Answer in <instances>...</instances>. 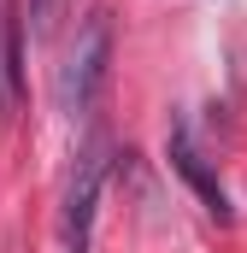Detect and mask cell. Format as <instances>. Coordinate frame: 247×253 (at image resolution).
<instances>
[{
	"label": "cell",
	"instance_id": "6da1fadb",
	"mask_svg": "<svg viewBox=\"0 0 247 253\" xmlns=\"http://www.w3.org/2000/svg\"><path fill=\"white\" fill-rule=\"evenodd\" d=\"M106 65H112V12L94 6V12L77 24V47H71V59H65V71H59V106L71 118H82V112L100 100Z\"/></svg>",
	"mask_w": 247,
	"mask_h": 253
},
{
	"label": "cell",
	"instance_id": "7a4b0ae2",
	"mask_svg": "<svg viewBox=\"0 0 247 253\" xmlns=\"http://www.w3.org/2000/svg\"><path fill=\"white\" fill-rule=\"evenodd\" d=\"M100 177H106V141L88 135L77 147V165H71V183H65V253H88L94 242V200H100Z\"/></svg>",
	"mask_w": 247,
	"mask_h": 253
},
{
	"label": "cell",
	"instance_id": "3957f363",
	"mask_svg": "<svg viewBox=\"0 0 247 253\" xmlns=\"http://www.w3.org/2000/svg\"><path fill=\"white\" fill-rule=\"evenodd\" d=\"M165 153H171V165H177L188 183H194V194L206 200V212H212L218 224H236V206H230L224 183H218V177L206 171V159H200V147L188 141V129H183V124H171V135H165Z\"/></svg>",
	"mask_w": 247,
	"mask_h": 253
},
{
	"label": "cell",
	"instance_id": "277c9868",
	"mask_svg": "<svg viewBox=\"0 0 247 253\" xmlns=\"http://www.w3.org/2000/svg\"><path fill=\"white\" fill-rule=\"evenodd\" d=\"M30 18H36V36H53L65 18V0H30Z\"/></svg>",
	"mask_w": 247,
	"mask_h": 253
},
{
	"label": "cell",
	"instance_id": "5b68a950",
	"mask_svg": "<svg viewBox=\"0 0 247 253\" xmlns=\"http://www.w3.org/2000/svg\"><path fill=\"white\" fill-rule=\"evenodd\" d=\"M12 100H6V6H0V112H6Z\"/></svg>",
	"mask_w": 247,
	"mask_h": 253
}]
</instances>
